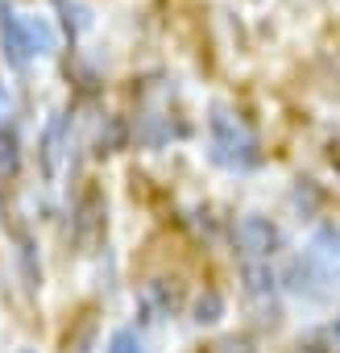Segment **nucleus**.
<instances>
[{
  "label": "nucleus",
  "instance_id": "nucleus-1",
  "mask_svg": "<svg viewBox=\"0 0 340 353\" xmlns=\"http://www.w3.org/2000/svg\"><path fill=\"white\" fill-rule=\"evenodd\" d=\"M212 158L233 166V170H245L257 162V137L229 112V108H216L212 112Z\"/></svg>",
  "mask_w": 340,
  "mask_h": 353
},
{
  "label": "nucleus",
  "instance_id": "nucleus-2",
  "mask_svg": "<svg viewBox=\"0 0 340 353\" xmlns=\"http://www.w3.org/2000/svg\"><path fill=\"white\" fill-rule=\"evenodd\" d=\"M278 229L266 216H241L237 221V245L245 254V262H270V254L278 250Z\"/></svg>",
  "mask_w": 340,
  "mask_h": 353
},
{
  "label": "nucleus",
  "instance_id": "nucleus-3",
  "mask_svg": "<svg viewBox=\"0 0 340 353\" xmlns=\"http://www.w3.org/2000/svg\"><path fill=\"white\" fill-rule=\"evenodd\" d=\"M328 283H332V274H328L311 254H303V258H295V262L286 266V287H290L295 295L323 299V295H328Z\"/></svg>",
  "mask_w": 340,
  "mask_h": 353
},
{
  "label": "nucleus",
  "instance_id": "nucleus-4",
  "mask_svg": "<svg viewBox=\"0 0 340 353\" xmlns=\"http://www.w3.org/2000/svg\"><path fill=\"white\" fill-rule=\"evenodd\" d=\"M0 38H5V50H9V59H13L17 67L34 54V46H30V30H25V17H17L9 5H0Z\"/></svg>",
  "mask_w": 340,
  "mask_h": 353
},
{
  "label": "nucleus",
  "instance_id": "nucleus-5",
  "mask_svg": "<svg viewBox=\"0 0 340 353\" xmlns=\"http://www.w3.org/2000/svg\"><path fill=\"white\" fill-rule=\"evenodd\" d=\"M307 254H311V258L332 274V279L340 274V233H336V229H323V233L311 241V250H307Z\"/></svg>",
  "mask_w": 340,
  "mask_h": 353
},
{
  "label": "nucleus",
  "instance_id": "nucleus-6",
  "mask_svg": "<svg viewBox=\"0 0 340 353\" xmlns=\"http://www.w3.org/2000/svg\"><path fill=\"white\" fill-rule=\"evenodd\" d=\"M274 270H270V262H245V291H249V299H270L274 303Z\"/></svg>",
  "mask_w": 340,
  "mask_h": 353
},
{
  "label": "nucleus",
  "instance_id": "nucleus-7",
  "mask_svg": "<svg viewBox=\"0 0 340 353\" xmlns=\"http://www.w3.org/2000/svg\"><path fill=\"white\" fill-rule=\"evenodd\" d=\"M21 166V145L13 129H0V174H17Z\"/></svg>",
  "mask_w": 340,
  "mask_h": 353
},
{
  "label": "nucleus",
  "instance_id": "nucleus-8",
  "mask_svg": "<svg viewBox=\"0 0 340 353\" xmlns=\"http://www.w3.org/2000/svg\"><path fill=\"white\" fill-rule=\"evenodd\" d=\"M108 353H145V345H141V336L133 328H116L108 336Z\"/></svg>",
  "mask_w": 340,
  "mask_h": 353
},
{
  "label": "nucleus",
  "instance_id": "nucleus-9",
  "mask_svg": "<svg viewBox=\"0 0 340 353\" xmlns=\"http://www.w3.org/2000/svg\"><path fill=\"white\" fill-rule=\"evenodd\" d=\"M220 312H224V299H220L216 291H208V295L195 303V320H200V324H212V320H220Z\"/></svg>",
  "mask_w": 340,
  "mask_h": 353
},
{
  "label": "nucleus",
  "instance_id": "nucleus-10",
  "mask_svg": "<svg viewBox=\"0 0 340 353\" xmlns=\"http://www.w3.org/2000/svg\"><path fill=\"white\" fill-rule=\"evenodd\" d=\"M63 129H67V121L59 117L54 125H50V133H46V166L54 170V158H59V145H63Z\"/></svg>",
  "mask_w": 340,
  "mask_h": 353
},
{
  "label": "nucleus",
  "instance_id": "nucleus-11",
  "mask_svg": "<svg viewBox=\"0 0 340 353\" xmlns=\"http://www.w3.org/2000/svg\"><path fill=\"white\" fill-rule=\"evenodd\" d=\"M212 353H253V345L245 336H224V341L212 345Z\"/></svg>",
  "mask_w": 340,
  "mask_h": 353
},
{
  "label": "nucleus",
  "instance_id": "nucleus-12",
  "mask_svg": "<svg viewBox=\"0 0 340 353\" xmlns=\"http://www.w3.org/2000/svg\"><path fill=\"white\" fill-rule=\"evenodd\" d=\"M328 341H332V345H336V349H340V316H336V320H332V328H328Z\"/></svg>",
  "mask_w": 340,
  "mask_h": 353
},
{
  "label": "nucleus",
  "instance_id": "nucleus-13",
  "mask_svg": "<svg viewBox=\"0 0 340 353\" xmlns=\"http://www.w3.org/2000/svg\"><path fill=\"white\" fill-rule=\"evenodd\" d=\"M21 353H34V349H21Z\"/></svg>",
  "mask_w": 340,
  "mask_h": 353
}]
</instances>
